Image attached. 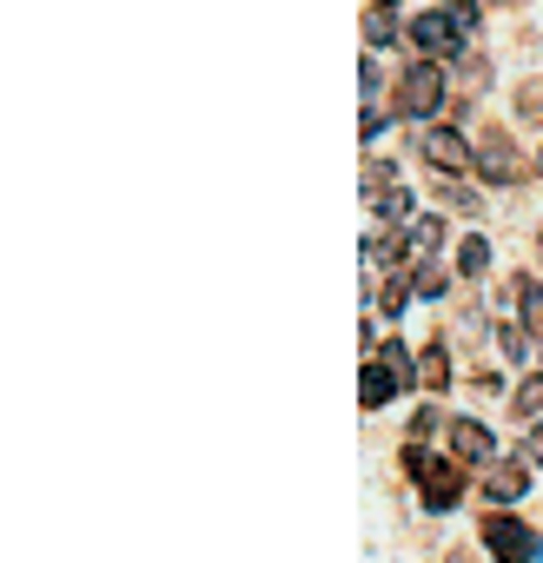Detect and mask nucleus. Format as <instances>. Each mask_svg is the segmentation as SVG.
<instances>
[{
  "label": "nucleus",
  "mask_w": 543,
  "mask_h": 563,
  "mask_svg": "<svg viewBox=\"0 0 543 563\" xmlns=\"http://www.w3.org/2000/svg\"><path fill=\"white\" fill-rule=\"evenodd\" d=\"M477 34V8H431V14H418L411 21V47L437 67V60H451L464 41Z\"/></svg>",
  "instance_id": "obj_1"
},
{
  "label": "nucleus",
  "mask_w": 543,
  "mask_h": 563,
  "mask_svg": "<svg viewBox=\"0 0 543 563\" xmlns=\"http://www.w3.org/2000/svg\"><path fill=\"white\" fill-rule=\"evenodd\" d=\"M405 471L418 477V490H424V504H431V510H457V504H464V471H457V464H444V457L431 464V451H424V444H405Z\"/></svg>",
  "instance_id": "obj_2"
},
{
  "label": "nucleus",
  "mask_w": 543,
  "mask_h": 563,
  "mask_svg": "<svg viewBox=\"0 0 543 563\" xmlns=\"http://www.w3.org/2000/svg\"><path fill=\"white\" fill-rule=\"evenodd\" d=\"M484 550H490L497 563H536V556H543V537H536V530H523L517 517L490 510V517H484Z\"/></svg>",
  "instance_id": "obj_3"
},
{
  "label": "nucleus",
  "mask_w": 543,
  "mask_h": 563,
  "mask_svg": "<svg viewBox=\"0 0 543 563\" xmlns=\"http://www.w3.org/2000/svg\"><path fill=\"white\" fill-rule=\"evenodd\" d=\"M437 107H444V74H437L431 60L405 67V80H398V113H405V120H431Z\"/></svg>",
  "instance_id": "obj_4"
},
{
  "label": "nucleus",
  "mask_w": 543,
  "mask_h": 563,
  "mask_svg": "<svg viewBox=\"0 0 543 563\" xmlns=\"http://www.w3.org/2000/svg\"><path fill=\"white\" fill-rule=\"evenodd\" d=\"M424 159H431L437 173H477V153H470L451 126H424Z\"/></svg>",
  "instance_id": "obj_5"
},
{
  "label": "nucleus",
  "mask_w": 543,
  "mask_h": 563,
  "mask_svg": "<svg viewBox=\"0 0 543 563\" xmlns=\"http://www.w3.org/2000/svg\"><path fill=\"white\" fill-rule=\"evenodd\" d=\"M451 451H457V464H497V438L477 418H457L451 424Z\"/></svg>",
  "instance_id": "obj_6"
},
{
  "label": "nucleus",
  "mask_w": 543,
  "mask_h": 563,
  "mask_svg": "<svg viewBox=\"0 0 543 563\" xmlns=\"http://www.w3.org/2000/svg\"><path fill=\"white\" fill-rule=\"evenodd\" d=\"M484 490H490V504H497V510H503V504H517V497L530 490V471H523V457H497Z\"/></svg>",
  "instance_id": "obj_7"
},
{
  "label": "nucleus",
  "mask_w": 543,
  "mask_h": 563,
  "mask_svg": "<svg viewBox=\"0 0 543 563\" xmlns=\"http://www.w3.org/2000/svg\"><path fill=\"white\" fill-rule=\"evenodd\" d=\"M477 173H484V179H497V186H510V179H517V173H523V166H517V153H510V140H503V133H490V140H484V153H477Z\"/></svg>",
  "instance_id": "obj_8"
},
{
  "label": "nucleus",
  "mask_w": 543,
  "mask_h": 563,
  "mask_svg": "<svg viewBox=\"0 0 543 563\" xmlns=\"http://www.w3.org/2000/svg\"><path fill=\"white\" fill-rule=\"evenodd\" d=\"M398 391H405V385H398V378H391V372H385V365L372 358V365H365V385H358V398H365V411H378V405H391Z\"/></svg>",
  "instance_id": "obj_9"
},
{
  "label": "nucleus",
  "mask_w": 543,
  "mask_h": 563,
  "mask_svg": "<svg viewBox=\"0 0 543 563\" xmlns=\"http://www.w3.org/2000/svg\"><path fill=\"white\" fill-rule=\"evenodd\" d=\"M517 306H523V325H530V339L543 345V286H536V278H523V286H517Z\"/></svg>",
  "instance_id": "obj_10"
},
{
  "label": "nucleus",
  "mask_w": 543,
  "mask_h": 563,
  "mask_svg": "<svg viewBox=\"0 0 543 563\" xmlns=\"http://www.w3.org/2000/svg\"><path fill=\"white\" fill-rule=\"evenodd\" d=\"M418 385H424V391H444V385H451V358H444V345H431V352L418 358Z\"/></svg>",
  "instance_id": "obj_11"
},
{
  "label": "nucleus",
  "mask_w": 543,
  "mask_h": 563,
  "mask_svg": "<svg viewBox=\"0 0 543 563\" xmlns=\"http://www.w3.org/2000/svg\"><path fill=\"white\" fill-rule=\"evenodd\" d=\"M378 212H385V225H405V232H411V192H405V186H385Z\"/></svg>",
  "instance_id": "obj_12"
},
{
  "label": "nucleus",
  "mask_w": 543,
  "mask_h": 563,
  "mask_svg": "<svg viewBox=\"0 0 543 563\" xmlns=\"http://www.w3.org/2000/svg\"><path fill=\"white\" fill-rule=\"evenodd\" d=\"M484 265H490V239H484V232H470V239L457 245V272H484Z\"/></svg>",
  "instance_id": "obj_13"
},
{
  "label": "nucleus",
  "mask_w": 543,
  "mask_h": 563,
  "mask_svg": "<svg viewBox=\"0 0 543 563\" xmlns=\"http://www.w3.org/2000/svg\"><path fill=\"white\" fill-rule=\"evenodd\" d=\"M365 34H372V41H385V47H391V41H398V21H391V14H378V8H372V14H365Z\"/></svg>",
  "instance_id": "obj_14"
},
{
  "label": "nucleus",
  "mask_w": 543,
  "mask_h": 563,
  "mask_svg": "<svg viewBox=\"0 0 543 563\" xmlns=\"http://www.w3.org/2000/svg\"><path fill=\"white\" fill-rule=\"evenodd\" d=\"M411 292L437 299V292H444V272H437V265H418V278H411Z\"/></svg>",
  "instance_id": "obj_15"
},
{
  "label": "nucleus",
  "mask_w": 543,
  "mask_h": 563,
  "mask_svg": "<svg viewBox=\"0 0 543 563\" xmlns=\"http://www.w3.org/2000/svg\"><path fill=\"white\" fill-rule=\"evenodd\" d=\"M536 405H543V378H530V385H523V391H517V411H523V418H530V411H536Z\"/></svg>",
  "instance_id": "obj_16"
},
{
  "label": "nucleus",
  "mask_w": 543,
  "mask_h": 563,
  "mask_svg": "<svg viewBox=\"0 0 543 563\" xmlns=\"http://www.w3.org/2000/svg\"><path fill=\"white\" fill-rule=\"evenodd\" d=\"M503 352H510V358H523V352H530V332H517V325H503Z\"/></svg>",
  "instance_id": "obj_17"
},
{
  "label": "nucleus",
  "mask_w": 543,
  "mask_h": 563,
  "mask_svg": "<svg viewBox=\"0 0 543 563\" xmlns=\"http://www.w3.org/2000/svg\"><path fill=\"white\" fill-rule=\"evenodd\" d=\"M536 457H543V424H536V431L523 438V464H536Z\"/></svg>",
  "instance_id": "obj_18"
},
{
  "label": "nucleus",
  "mask_w": 543,
  "mask_h": 563,
  "mask_svg": "<svg viewBox=\"0 0 543 563\" xmlns=\"http://www.w3.org/2000/svg\"><path fill=\"white\" fill-rule=\"evenodd\" d=\"M536 166H543V153H536Z\"/></svg>",
  "instance_id": "obj_19"
}]
</instances>
